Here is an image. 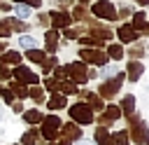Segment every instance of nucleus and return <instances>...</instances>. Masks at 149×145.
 <instances>
[{"mask_svg":"<svg viewBox=\"0 0 149 145\" xmlns=\"http://www.w3.org/2000/svg\"><path fill=\"white\" fill-rule=\"evenodd\" d=\"M128 138L135 145H149V126L140 115H128Z\"/></svg>","mask_w":149,"mask_h":145,"instance_id":"obj_1","label":"nucleus"},{"mask_svg":"<svg viewBox=\"0 0 149 145\" xmlns=\"http://www.w3.org/2000/svg\"><path fill=\"white\" fill-rule=\"evenodd\" d=\"M61 117L58 115H47V117H42V122H40V136L44 138V140H56L58 136H61Z\"/></svg>","mask_w":149,"mask_h":145,"instance_id":"obj_2","label":"nucleus"},{"mask_svg":"<svg viewBox=\"0 0 149 145\" xmlns=\"http://www.w3.org/2000/svg\"><path fill=\"white\" fill-rule=\"evenodd\" d=\"M70 117H72L74 124H93L95 122V115L86 103H74L70 108Z\"/></svg>","mask_w":149,"mask_h":145,"instance_id":"obj_3","label":"nucleus"},{"mask_svg":"<svg viewBox=\"0 0 149 145\" xmlns=\"http://www.w3.org/2000/svg\"><path fill=\"white\" fill-rule=\"evenodd\" d=\"M121 82H123V72H119L114 80H109V82H105V84H100V89H98V96L105 101V98H112L119 89H121Z\"/></svg>","mask_w":149,"mask_h":145,"instance_id":"obj_4","label":"nucleus"},{"mask_svg":"<svg viewBox=\"0 0 149 145\" xmlns=\"http://www.w3.org/2000/svg\"><path fill=\"white\" fill-rule=\"evenodd\" d=\"M116 119H121V108H119V105H105L100 119H95V122H98L100 126H109V124H114Z\"/></svg>","mask_w":149,"mask_h":145,"instance_id":"obj_5","label":"nucleus"},{"mask_svg":"<svg viewBox=\"0 0 149 145\" xmlns=\"http://www.w3.org/2000/svg\"><path fill=\"white\" fill-rule=\"evenodd\" d=\"M58 138H65V140H70V143L81 140V138H84V136H81V126H79V124H74V122L61 124V136H58Z\"/></svg>","mask_w":149,"mask_h":145,"instance_id":"obj_6","label":"nucleus"},{"mask_svg":"<svg viewBox=\"0 0 149 145\" xmlns=\"http://www.w3.org/2000/svg\"><path fill=\"white\" fill-rule=\"evenodd\" d=\"M93 14L100 16V19H114V16H116V9H114L112 2H107V0H98V2L93 5Z\"/></svg>","mask_w":149,"mask_h":145,"instance_id":"obj_7","label":"nucleus"},{"mask_svg":"<svg viewBox=\"0 0 149 145\" xmlns=\"http://www.w3.org/2000/svg\"><path fill=\"white\" fill-rule=\"evenodd\" d=\"M68 75L77 82V84H86V80H88V75H86V68H84V63H70L68 68Z\"/></svg>","mask_w":149,"mask_h":145,"instance_id":"obj_8","label":"nucleus"},{"mask_svg":"<svg viewBox=\"0 0 149 145\" xmlns=\"http://www.w3.org/2000/svg\"><path fill=\"white\" fill-rule=\"evenodd\" d=\"M79 56H81L84 61H88V63H95V65H105V63H107V56H105L102 51H98V49H81Z\"/></svg>","mask_w":149,"mask_h":145,"instance_id":"obj_9","label":"nucleus"},{"mask_svg":"<svg viewBox=\"0 0 149 145\" xmlns=\"http://www.w3.org/2000/svg\"><path fill=\"white\" fill-rule=\"evenodd\" d=\"M14 77L21 82V84H37L40 80H37V75L33 72V70H28L26 65H19L16 70H14Z\"/></svg>","mask_w":149,"mask_h":145,"instance_id":"obj_10","label":"nucleus"},{"mask_svg":"<svg viewBox=\"0 0 149 145\" xmlns=\"http://www.w3.org/2000/svg\"><path fill=\"white\" fill-rule=\"evenodd\" d=\"M93 143H95V145H116V143H114V138H112V133H109L105 126H98V129H95Z\"/></svg>","mask_w":149,"mask_h":145,"instance_id":"obj_11","label":"nucleus"},{"mask_svg":"<svg viewBox=\"0 0 149 145\" xmlns=\"http://www.w3.org/2000/svg\"><path fill=\"white\" fill-rule=\"evenodd\" d=\"M81 96H84V98L88 101L86 105H88V108H91L93 112H102V110H105V103H102V98H100L98 94H88V91H84Z\"/></svg>","mask_w":149,"mask_h":145,"instance_id":"obj_12","label":"nucleus"},{"mask_svg":"<svg viewBox=\"0 0 149 145\" xmlns=\"http://www.w3.org/2000/svg\"><path fill=\"white\" fill-rule=\"evenodd\" d=\"M49 16H51V21H54L56 28H68V26H70V14H65V12H56V9H54Z\"/></svg>","mask_w":149,"mask_h":145,"instance_id":"obj_13","label":"nucleus"},{"mask_svg":"<svg viewBox=\"0 0 149 145\" xmlns=\"http://www.w3.org/2000/svg\"><path fill=\"white\" fill-rule=\"evenodd\" d=\"M88 30H91V33H95V37H98V40H109V37H112V28H105L102 23H93V21H91Z\"/></svg>","mask_w":149,"mask_h":145,"instance_id":"obj_14","label":"nucleus"},{"mask_svg":"<svg viewBox=\"0 0 149 145\" xmlns=\"http://www.w3.org/2000/svg\"><path fill=\"white\" fill-rule=\"evenodd\" d=\"M142 70H144V65H142V63L130 61V63H128V68H126V75H128V80H130V82H137V80H140V75H142Z\"/></svg>","mask_w":149,"mask_h":145,"instance_id":"obj_15","label":"nucleus"},{"mask_svg":"<svg viewBox=\"0 0 149 145\" xmlns=\"http://www.w3.org/2000/svg\"><path fill=\"white\" fill-rule=\"evenodd\" d=\"M65 105H68L65 96H63V94H56V91H54V94H51V98L47 101V108H49V110H63Z\"/></svg>","mask_w":149,"mask_h":145,"instance_id":"obj_16","label":"nucleus"},{"mask_svg":"<svg viewBox=\"0 0 149 145\" xmlns=\"http://www.w3.org/2000/svg\"><path fill=\"white\" fill-rule=\"evenodd\" d=\"M133 30L135 33H149V23H147V19H144V14L142 12H137L135 16H133Z\"/></svg>","mask_w":149,"mask_h":145,"instance_id":"obj_17","label":"nucleus"},{"mask_svg":"<svg viewBox=\"0 0 149 145\" xmlns=\"http://www.w3.org/2000/svg\"><path fill=\"white\" fill-rule=\"evenodd\" d=\"M116 35H119V40H121V42H126V44H130V42L137 37V33H135L130 26H121V28L116 30Z\"/></svg>","mask_w":149,"mask_h":145,"instance_id":"obj_18","label":"nucleus"},{"mask_svg":"<svg viewBox=\"0 0 149 145\" xmlns=\"http://www.w3.org/2000/svg\"><path fill=\"white\" fill-rule=\"evenodd\" d=\"M42 117H44V115H42L37 108H35V110H26V112H23V122H26V124H30V126H37V124L42 122Z\"/></svg>","mask_w":149,"mask_h":145,"instance_id":"obj_19","label":"nucleus"},{"mask_svg":"<svg viewBox=\"0 0 149 145\" xmlns=\"http://www.w3.org/2000/svg\"><path fill=\"white\" fill-rule=\"evenodd\" d=\"M42 136H40V131L33 126V129H28L23 136H21V145H37V140H40Z\"/></svg>","mask_w":149,"mask_h":145,"instance_id":"obj_20","label":"nucleus"},{"mask_svg":"<svg viewBox=\"0 0 149 145\" xmlns=\"http://www.w3.org/2000/svg\"><path fill=\"white\" fill-rule=\"evenodd\" d=\"M119 108H121V115H126V117H128V115H133V110H135V96H133V94L123 96V101H121V105H119Z\"/></svg>","mask_w":149,"mask_h":145,"instance_id":"obj_21","label":"nucleus"},{"mask_svg":"<svg viewBox=\"0 0 149 145\" xmlns=\"http://www.w3.org/2000/svg\"><path fill=\"white\" fill-rule=\"evenodd\" d=\"M16 63H21V54L19 51H7V54L0 56V65H16Z\"/></svg>","mask_w":149,"mask_h":145,"instance_id":"obj_22","label":"nucleus"},{"mask_svg":"<svg viewBox=\"0 0 149 145\" xmlns=\"http://www.w3.org/2000/svg\"><path fill=\"white\" fill-rule=\"evenodd\" d=\"M44 42H47V49L49 51H56V47H58V30H47Z\"/></svg>","mask_w":149,"mask_h":145,"instance_id":"obj_23","label":"nucleus"},{"mask_svg":"<svg viewBox=\"0 0 149 145\" xmlns=\"http://www.w3.org/2000/svg\"><path fill=\"white\" fill-rule=\"evenodd\" d=\"M7 26L12 28V30H21V33H26L30 26L26 23V21H21V19H7Z\"/></svg>","mask_w":149,"mask_h":145,"instance_id":"obj_24","label":"nucleus"},{"mask_svg":"<svg viewBox=\"0 0 149 145\" xmlns=\"http://www.w3.org/2000/svg\"><path fill=\"white\" fill-rule=\"evenodd\" d=\"M26 56H28L33 63H42V61L47 58V56H44V51H40V49H28V54H26Z\"/></svg>","mask_w":149,"mask_h":145,"instance_id":"obj_25","label":"nucleus"},{"mask_svg":"<svg viewBox=\"0 0 149 145\" xmlns=\"http://www.w3.org/2000/svg\"><path fill=\"white\" fill-rule=\"evenodd\" d=\"M112 138H114V143H116V145H128V143H130L128 131H116V133H112Z\"/></svg>","mask_w":149,"mask_h":145,"instance_id":"obj_26","label":"nucleus"},{"mask_svg":"<svg viewBox=\"0 0 149 145\" xmlns=\"http://www.w3.org/2000/svg\"><path fill=\"white\" fill-rule=\"evenodd\" d=\"M28 96H30L35 103H42V101H44V91H42L40 87H33V89H28Z\"/></svg>","mask_w":149,"mask_h":145,"instance_id":"obj_27","label":"nucleus"},{"mask_svg":"<svg viewBox=\"0 0 149 145\" xmlns=\"http://www.w3.org/2000/svg\"><path fill=\"white\" fill-rule=\"evenodd\" d=\"M12 91H14V96H19V98H26V96H28V89H26L23 84H19V82H12Z\"/></svg>","mask_w":149,"mask_h":145,"instance_id":"obj_28","label":"nucleus"},{"mask_svg":"<svg viewBox=\"0 0 149 145\" xmlns=\"http://www.w3.org/2000/svg\"><path fill=\"white\" fill-rule=\"evenodd\" d=\"M79 42H81V44H86V47H93V49H98V47L102 44V40H98V37H81Z\"/></svg>","mask_w":149,"mask_h":145,"instance_id":"obj_29","label":"nucleus"},{"mask_svg":"<svg viewBox=\"0 0 149 145\" xmlns=\"http://www.w3.org/2000/svg\"><path fill=\"white\" fill-rule=\"evenodd\" d=\"M107 54H109L112 58H121V56H123V49H121V44H109Z\"/></svg>","mask_w":149,"mask_h":145,"instance_id":"obj_30","label":"nucleus"},{"mask_svg":"<svg viewBox=\"0 0 149 145\" xmlns=\"http://www.w3.org/2000/svg\"><path fill=\"white\" fill-rule=\"evenodd\" d=\"M19 44H21V47H26V49H33V47H35L37 42H35L33 37H28V35H23V37H19Z\"/></svg>","mask_w":149,"mask_h":145,"instance_id":"obj_31","label":"nucleus"},{"mask_svg":"<svg viewBox=\"0 0 149 145\" xmlns=\"http://www.w3.org/2000/svg\"><path fill=\"white\" fill-rule=\"evenodd\" d=\"M30 16V7H16V19H28Z\"/></svg>","mask_w":149,"mask_h":145,"instance_id":"obj_32","label":"nucleus"},{"mask_svg":"<svg viewBox=\"0 0 149 145\" xmlns=\"http://www.w3.org/2000/svg\"><path fill=\"white\" fill-rule=\"evenodd\" d=\"M44 87H47L49 91H58V89H61V82H58V80H47Z\"/></svg>","mask_w":149,"mask_h":145,"instance_id":"obj_33","label":"nucleus"},{"mask_svg":"<svg viewBox=\"0 0 149 145\" xmlns=\"http://www.w3.org/2000/svg\"><path fill=\"white\" fill-rule=\"evenodd\" d=\"M61 89H63L65 94H74V91H77V87H74V82H61Z\"/></svg>","mask_w":149,"mask_h":145,"instance_id":"obj_34","label":"nucleus"},{"mask_svg":"<svg viewBox=\"0 0 149 145\" xmlns=\"http://www.w3.org/2000/svg\"><path fill=\"white\" fill-rule=\"evenodd\" d=\"M12 35V28L7 26V21H0V37H9Z\"/></svg>","mask_w":149,"mask_h":145,"instance_id":"obj_35","label":"nucleus"},{"mask_svg":"<svg viewBox=\"0 0 149 145\" xmlns=\"http://www.w3.org/2000/svg\"><path fill=\"white\" fill-rule=\"evenodd\" d=\"M54 63H58V61H56V58H44V61H42V70L49 72V70L54 68Z\"/></svg>","mask_w":149,"mask_h":145,"instance_id":"obj_36","label":"nucleus"},{"mask_svg":"<svg viewBox=\"0 0 149 145\" xmlns=\"http://www.w3.org/2000/svg\"><path fill=\"white\" fill-rule=\"evenodd\" d=\"M0 96L5 98V103H14L16 98H14V94L12 91H7V89H0Z\"/></svg>","mask_w":149,"mask_h":145,"instance_id":"obj_37","label":"nucleus"},{"mask_svg":"<svg viewBox=\"0 0 149 145\" xmlns=\"http://www.w3.org/2000/svg\"><path fill=\"white\" fill-rule=\"evenodd\" d=\"M74 19H88V12L84 7H74Z\"/></svg>","mask_w":149,"mask_h":145,"instance_id":"obj_38","label":"nucleus"},{"mask_svg":"<svg viewBox=\"0 0 149 145\" xmlns=\"http://www.w3.org/2000/svg\"><path fill=\"white\" fill-rule=\"evenodd\" d=\"M130 54L133 56H142L144 54V47H130Z\"/></svg>","mask_w":149,"mask_h":145,"instance_id":"obj_39","label":"nucleus"},{"mask_svg":"<svg viewBox=\"0 0 149 145\" xmlns=\"http://www.w3.org/2000/svg\"><path fill=\"white\" fill-rule=\"evenodd\" d=\"M49 145H72L70 140H65V138H56V140H51Z\"/></svg>","mask_w":149,"mask_h":145,"instance_id":"obj_40","label":"nucleus"},{"mask_svg":"<svg viewBox=\"0 0 149 145\" xmlns=\"http://www.w3.org/2000/svg\"><path fill=\"white\" fill-rule=\"evenodd\" d=\"M12 110H14V112H23V105H21V101H19V103L14 101V103H12Z\"/></svg>","mask_w":149,"mask_h":145,"instance_id":"obj_41","label":"nucleus"},{"mask_svg":"<svg viewBox=\"0 0 149 145\" xmlns=\"http://www.w3.org/2000/svg\"><path fill=\"white\" fill-rule=\"evenodd\" d=\"M21 2H26V5H30V7H40V5H42L40 0H21Z\"/></svg>","mask_w":149,"mask_h":145,"instance_id":"obj_42","label":"nucleus"},{"mask_svg":"<svg viewBox=\"0 0 149 145\" xmlns=\"http://www.w3.org/2000/svg\"><path fill=\"white\" fill-rule=\"evenodd\" d=\"M74 145H95V143H91V140H74Z\"/></svg>","mask_w":149,"mask_h":145,"instance_id":"obj_43","label":"nucleus"},{"mask_svg":"<svg viewBox=\"0 0 149 145\" xmlns=\"http://www.w3.org/2000/svg\"><path fill=\"white\" fill-rule=\"evenodd\" d=\"M137 2H140V5H149V0H137Z\"/></svg>","mask_w":149,"mask_h":145,"instance_id":"obj_44","label":"nucleus"},{"mask_svg":"<svg viewBox=\"0 0 149 145\" xmlns=\"http://www.w3.org/2000/svg\"><path fill=\"white\" fill-rule=\"evenodd\" d=\"M2 51H5V44H0V54H2Z\"/></svg>","mask_w":149,"mask_h":145,"instance_id":"obj_45","label":"nucleus"},{"mask_svg":"<svg viewBox=\"0 0 149 145\" xmlns=\"http://www.w3.org/2000/svg\"><path fill=\"white\" fill-rule=\"evenodd\" d=\"M0 122H2V110H0Z\"/></svg>","mask_w":149,"mask_h":145,"instance_id":"obj_46","label":"nucleus"},{"mask_svg":"<svg viewBox=\"0 0 149 145\" xmlns=\"http://www.w3.org/2000/svg\"><path fill=\"white\" fill-rule=\"evenodd\" d=\"M79 2H88V0H79Z\"/></svg>","mask_w":149,"mask_h":145,"instance_id":"obj_47","label":"nucleus"},{"mask_svg":"<svg viewBox=\"0 0 149 145\" xmlns=\"http://www.w3.org/2000/svg\"><path fill=\"white\" fill-rule=\"evenodd\" d=\"M14 145H21V143H14Z\"/></svg>","mask_w":149,"mask_h":145,"instance_id":"obj_48","label":"nucleus"}]
</instances>
